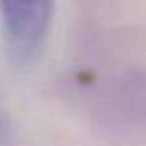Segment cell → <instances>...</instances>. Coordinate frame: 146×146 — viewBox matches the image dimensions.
Wrapping results in <instances>:
<instances>
[{
  "mask_svg": "<svg viewBox=\"0 0 146 146\" xmlns=\"http://www.w3.org/2000/svg\"><path fill=\"white\" fill-rule=\"evenodd\" d=\"M8 50L16 60H30L40 48L54 10V0H0Z\"/></svg>",
  "mask_w": 146,
  "mask_h": 146,
  "instance_id": "6da1fadb",
  "label": "cell"
}]
</instances>
